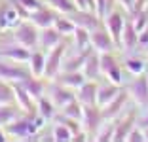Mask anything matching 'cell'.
Wrapping results in <instances>:
<instances>
[{"instance_id":"d4e9b609","label":"cell","mask_w":148,"mask_h":142,"mask_svg":"<svg viewBox=\"0 0 148 142\" xmlns=\"http://www.w3.org/2000/svg\"><path fill=\"white\" fill-rule=\"evenodd\" d=\"M31 68H32V74L36 78L44 74V70H46V59H44V55L40 51L31 53Z\"/></svg>"},{"instance_id":"7402d4cb","label":"cell","mask_w":148,"mask_h":142,"mask_svg":"<svg viewBox=\"0 0 148 142\" xmlns=\"http://www.w3.org/2000/svg\"><path fill=\"white\" fill-rule=\"evenodd\" d=\"M17 12L13 8H8V6H4V8H0V29H8V27H13L15 23H17Z\"/></svg>"},{"instance_id":"b9f144b4","label":"cell","mask_w":148,"mask_h":142,"mask_svg":"<svg viewBox=\"0 0 148 142\" xmlns=\"http://www.w3.org/2000/svg\"><path fill=\"white\" fill-rule=\"evenodd\" d=\"M139 125H140V129H146V127H148V114L139 119Z\"/></svg>"},{"instance_id":"7c38bea8","label":"cell","mask_w":148,"mask_h":142,"mask_svg":"<svg viewBox=\"0 0 148 142\" xmlns=\"http://www.w3.org/2000/svg\"><path fill=\"white\" fill-rule=\"evenodd\" d=\"M31 74L27 70L19 68V66H12V65H6V63H0V78H6V80H13V82H23Z\"/></svg>"},{"instance_id":"74e56055","label":"cell","mask_w":148,"mask_h":142,"mask_svg":"<svg viewBox=\"0 0 148 142\" xmlns=\"http://www.w3.org/2000/svg\"><path fill=\"white\" fill-rule=\"evenodd\" d=\"M125 140H139V142H143V140H146V138H144V133H143V131H139V129H135V127H133V129L129 131V134H127Z\"/></svg>"},{"instance_id":"4dcf8cb0","label":"cell","mask_w":148,"mask_h":142,"mask_svg":"<svg viewBox=\"0 0 148 142\" xmlns=\"http://www.w3.org/2000/svg\"><path fill=\"white\" fill-rule=\"evenodd\" d=\"M55 29L59 30L61 34H74L76 25H74L69 17H66V19H55Z\"/></svg>"},{"instance_id":"f6af8a7d","label":"cell","mask_w":148,"mask_h":142,"mask_svg":"<svg viewBox=\"0 0 148 142\" xmlns=\"http://www.w3.org/2000/svg\"><path fill=\"white\" fill-rule=\"evenodd\" d=\"M137 2H139V4H144V2H146V0H137Z\"/></svg>"},{"instance_id":"4fadbf2b","label":"cell","mask_w":148,"mask_h":142,"mask_svg":"<svg viewBox=\"0 0 148 142\" xmlns=\"http://www.w3.org/2000/svg\"><path fill=\"white\" fill-rule=\"evenodd\" d=\"M0 55L6 57V59H13V61H31V53H29V47L25 46H8L0 49Z\"/></svg>"},{"instance_id":"9c48e42d","label":"cell","mask_w":148,"mask_h":142,"mask_svg":"<svg viewBox=\"0 0 148 142\" xmlns=\"http://www.w3.org/2000/svg\"><path fill=\"white\" fill-rule=\"evenodd\" d=\"M123 27H125V21L123 17L120 15L118 12L110 13L108 15V29H110V34H112V40L114 44H122V34H123Z\"/></svg>"},{"instance_id":"f1b7e54d","label":"cell","mask_w":148,"mask_h":142,"mask_svg":"<svg viewBox=\"0 0 148 142\" xmlns=\"http://www.w3.org/2000/svg\"><path fill=\"white\" fill-rule=\"evenodd\" d=\"M133 27H135L137 32H140V30H144L148 27V13L144 12V10H137L135 12V17H133Z\"/></svg>"},{"instance_id":"6da1fadb","label":"cell","mask_w":148,"mask_h":142,"mask_svg":"<svg viewBox=\"0 0 148 142\" xmlns=\"http://www.w3.org/2000/svg\"><path fill=\"white\" fill-rule=\"evenodd\" d=\"M101 61V70L105 72V76L108 78L112 83H120L122 82V72H120V66H118L116 59L110 55V51H103V55L99 57Z\"/></svg>"},{"instance_id":"8fae6325","label":"cell","mask_w":148,"mask_h":142,"mask_svg":"<svg viewBox=\"0 0 148 142\" xmlns=\"http://www.w3.org/2000/svg\"><path fill=\"white\" fill-rule=\"evenodd\" d=\"M57 82L63 83L66 87H80L86 82V74L78 72V70H65L63 74H57Z\"/></svg>"},{"instance_id":"1f68e13d","label":"cell","mask_w":148,"mask_h":142,"mask_svg":"<svg viewBox=\"0 0 148 142\" xmlns=\"http://www.w3.org/2000/svg\"><path fill=\"white\" fill-rule=\"evenodd\" d=\"M15 117V110L8 104H0V125H6Z\"/></svg>"},{"instance_id":"44dd1931","label":"cell","mask_w":148,"mask_h":142,"mask_svg":"<svg viewBox=\"0 0 148 142\" xmlns=\"http://www.w3.org/2000/svg\"><path fill=\"white\" fill-rule=\"evenodd\" d=\"M40 38H42L40 42H42L44 47H55L57 44L61 42V32H59L57 29H49V27H46Z\"/></svg>"},{"instance_id":"30bf717a","label":"cell","mask_w":148,"mask_h":142,"mask_svg":"<svg viewBox=\"0 0 148 142\" xmlns=\"http://www.w3.org/2000/svg\"><path fill=\"white\" fill-rule=\"evenodd\" d=\"M55 13L51 12V10L44 8V6H40L38 10H34V13L31 15V21L34 23V25L42 27V29H46V27H51L53 23H55Z\"/></svg>"},{"instance_id":"d590c367","label":"cell","mask_w":148,"mask_h":142,"mask_svg":"<svg viewBox=\"0 0 148 142\" xmlns=\"http://www.w3.org/2000/svg\"><path fill=\"white\" fill-rule=\"evenodd\" d=\"M108 0H95V12H97V15L99 17H105V12H106V8H108Z\"/></svg>"},{"instance_id":"e575fe53","label":"cell","mask_w":148,"mask_h":142,"mask_svg":"<svg viewBox=\"0 0 148 142\" xmlns=\"http://www.w3.org/2000/svg\"><path fill=\"white\" fill-rule=\"evenodd\" d=\"M13 99V89L10 85H6L4 82H0V104H6Z\"/></svg>"},{"instance_id":"ffe728a7","label":"cell","mask_w":148,"mask_h":142,"mask_svg":"<svg viewBox=\"0 0 148 142\" xmlns=\"http://www.w3.org/2000/svg\"><path fill=\"white\" fill-rule=\"evenodd\" d=\"M133 123H135V116L131 114L129 117H125L123 121H120V123L116 125V129H114V138L112 140H125L127 134H129V131L133 129Z\"/></svg>"},{"instance_id":"7a4b0ae2","label":"cell","mask_w":148,"mask_h":142,"mask_svg":"<svg viewBox=\"0 0 148 142\" xmlns=\"http://www.w3.org/2000/svg\"><path fill=\"white\" fill-rule=\"evenodd\" d=\"M8 133L13 134V137H19V138H25V140H29V138H32V134L38 133V127L34 125V121L32 119H19L15 121V123H12L8 127Z\"/></svg>"},{"instance_id":"f35d334b","label":"cell","mask_w":148,"mask_h":142,"mask_svg":"<svg viewBox=\"0 0 148 142\" xmlns=\"http://www.w3.org/2000/svg\"><path fill=\"white\" fill-rule=\"evenodd\" d=\"M114 125H110V127H106V133H103V134H99L97 137V140H112L114 138Z\"/></svg>"},{"instance_id":"83f0119b","label":"cell","mask_w":148,"mask_h":142,"mask_svg":"<svg viewBox=\"0 0 148 142\" xmlns=\"http://www.w3.org/2000/svg\"><path fill=\"white\" fill-rule=\"evenodd\" d=\"M53 138L55 140H61V142H66V140H72V131H70L69 125H55V129H53Z\"/></svg>"},{"instance_id":"ab89813d","label":"cell","mask_w":148,"mask_h":142,"mask_svg":"<svg viewBox=\"0 0 148 142\" xmlns=\"http://www.w3.org/2000/svg\"><path fill=\"white\" fill-rule=\"evenodd\" d=\"M139 46L148 47V27H146L144 30H140V32H139Z\"/></svg>"},{"instance_id":"60d3db41","label":"cell","mask_w":148,"mask_h":142,"mask_svg":"<svg viewBox=\"0 0 148 142\" xmlns=\"http://www.w3.org/2000/svg\"><path fill=\"white\" fill-rule=\"evenodd\" d=\"M120 2H122L127 10H131V12H133V8H135V4H137V0H120Z\"/></svg>"},{"instance_id":"bcb514c9","label":"cell","mask_w":148,"mask_h":142,"mask_svg":"<svg viewBox=\"0 0 148 142\" xmlns=\"http://www.w3.org/2000/svg\"><path fill=\"white\" fill-rule=\"evenodd\" d=\"M146 78H148V72H146Z\"/></svg>"},{"instance_id":"ee69618b","label":"cell","mask_w":148,"mask_h":142,"mask_svg":"<svg viewBox=\"0 0 148 142\" xmlns=\"http://www.w3.org/2000/svg\"><path fill=\"white\" fill-rule=\"evenodd\" d=\"M2 140H6V137L2 134V131H0V142H2Z\"/></svg>"},{"instance_id":"484cf974","label":"cell","mask_w":148,"mask_h":142,"mask_svg":"<svg viewBox=\"0 0 148 142\" xmlns=\"http://www.w3.org/2000/svg\"><path fill=\"white\" fill-rule=\"evenodd\" d=\"M38 114L44 117V119H51L55 116V106L49 99H42L38 97Z\"/></svg>"},{"instance_id":"cb8c5ba5","label":"cell","mask_w":148,"mask_h":142,"mask_svg":"<svg viewBox=\"0 0 148 142\" xmlns=\"http://www.w3.org/2000/svg\"><path fill=\"white\" fill-rule=\"evenodd\" d=\"M21 85L25 87L29 93H31V97H36V99H38V97H42L44 85H42V82H40V80H36V78H31V76H29L27 80H23V82H21Z\"/></svg>"},{"instance_id":"2e32d148","label":"cell","mask_w":148,"mask_h":142,"mask_svg":"<svg viewBox=\"0 0 148 142\" xmlns=\"http://www.w3.org/2000/svg\"><path fill=\"white\" fill-rule=\"evenodd\" d=\"M91 40H93V46L97 47V49H101V51H112L114 49V40L110 38L106 32H103V30H95L91 34Z\"/></svg>"},{"instance_id":"7bdbcfd3","label":"cell","mask_w":148,"mask_h":142,"mask_svg":"<svg viewBox=\"0 0 148 142\" xmlns=\"http://www.w3.org/2000/svg\"><path fill=\"white\" fill-rule=\"evenodd\" d=\"M143 131H144V138L148 140V127H146V129H143Z\"/></svg>"},{"instance_id":"8992f818","label":"cell","mask_w":148,"mask_h":142,"mask_svg":"<svg viewBox=\"0 0 148 142\" xmlns=\"http://www.w3.org/2000/svg\"><path fill=\"white\" fill-rule=\"evenodd\" d=\"M69 19L76 27H84V29H87V30H95L97 25H99V19H97L93 13L86 12V10H74V12H70Z\"/></svg>"},{"instance_id":"d6986e66","label":"cell","mask_w":148,"mask_h":142,"mask_svg":"<svg viewBox=\"0 0 148 142\" xmlns=\"http://www.w3.org/2000/svg\"><path fill=\"white\" fill-rule=\"evenodd\" d=\"M122 44L127 47V49H133V47L139 44V32L135 30V27H133V23H131V21H127L125 27H123Z\"/></svg>"},{"instance_id":"277c9868","label":"cell","mask_w":148,"mask_h":142,"mask_svg":"<svg viewBox=\"0 0 148 142\" xmlns=\"http://www.w3.org/2000/svg\"><path fill=\"white\" fill-rule=\"evenodd\" d=\"M15 40L25 47H34L38 44V32L32 25L29 23H21L15 30Z\"/></svg>"},{"instance_id":"ba28073f","label":"cell","mask_w":148,"mask_h":142,"mask_svg":"<svg viewBox=\"0 0 148 142\" xmlns=\"http://www.w3.org/2000/svg\"><path fill=\"white\" fill-rule=\"evenodd\" d=\"M120 85L118 83H105V85H99L97 87V104L101 106H106L112 99H116L118 95H120Z\"/></svg>"},{"instance_id":"3957f363","label":"cell","mask_w":148,"mask_h":142,"mask_svg":"<svg viewBox=\"0 0 148 142\" xmlns=\"http://www.w3.org/2000/svg\"><path fill=\"white\" fill-rule=\"evenodd\" d=\"M63 55H65V44L59 42V46L53 47V51L49 53V57L46 59V70H44V76L46 78H55L57 76Z\"/></svg>"},{"instance_id":"5bb4252c","label":"cell","mask_w":148,"mask_h":142,"mask_svg":"<svg viewBox=\"0 0 148 142\" xmlns=\"http://www.w3.org/2000/svg\"><path fill=\"white\" fill-rule=\"evenodd\" d=\"M97 83L93 82H84L80 85V100H82L86 106H95L97 104Z\"/></svg>"},{"instance_id":"603a6c76","label":"cell","mask_w":148,"mask_h":142,"mask_svg":"<svg viewBox=\"0 0 148 142\" xmlns=\"http://www.w3.org/2000/svg\"><path fill=\"white\" fill-rule=\"evenodd\" d=\"M63 116L65 117H70V119H82L84 117V108L80 106V102H76V100H70V102H66L65 106H63Z\"/></svg>"},{"instance_id":"e0dca14e","label":"cell","mask_w":148,"mask_h":142,"mask_svg":"<svg viewBox=\"0 0 148 142\" xmlns=\"http://www.w3.org/2000/svg\"><path fill=\"white\" fill-rule=\"evenodd\" d=\"M74 97H72V93L69 91V87L66 85H51V100H55V104H59V106H65L66 102H70Z\"/></svg>"},{"instance_id":"8d00e7d4","label":"cell","mask_w":148,"mask_h":142,"mask_svg":"<svg viewBox=\"0 0 148 142\" xmlns=\"http://www.w3.org/2000/svg\"><path fill=\"white\" fill-rule=\"evenodd\" d=\"M19 6H21L23 10H38L40 8V2L38 0H17Z\"/></svg>"},{"instance_id":"836d02e7","label":"cell","mask_w":148,"mask_h":142,"mask_svg":"<svg viewBox=\"0 0 148 142\" xmlns=\"http://www.w3.org/2000/svg\"><path fill=\"white\" fill-rule=\"evenodd\" d=\"M49 4H51L53 8H57V10H61V12H65V13H70V12H74V10H76L70 0H49Z\"/></svg>"},{"instance_id":"d6a6232c","label":"cell","mask_w":148,"mask_h":142,"mask_svg":"<svg viewBox=\"0 0 148 142\" xmlns=\"http://www.w3.org/2000/svg\"><path fill=\"white\" fill-rule=\"evenodd\" d=\"M125 66L131 74H143V70H144V63L140 59H133V57L125 61Z\"/></svg>"},{"instance_id":"5b68a950","label":"cell","mask_w":148,"mask_h":142,"mask_svg":"<svg viewBox=\"0 0 148 142\" xmlns=\"http://www.w3.org/2000/svg\"><path fill=\"white\" fill-rule=\"evenodd\" d=\"M127 99H129V93H127L125 89H122L116 99H112L108 104H106V106H103V110H101V116H103V119H112V117H116L118 114H120V110L125 106Z\"/></svg>"},{"instance_id":"4316f807","label":"cell","mask_w":148,"mask_h":142,"mask_svg":"<svg viewBox=\"0 0 148 142\" xmlns=\"http://www.w3.org/2000/svg\"><path fill=\"white\" fill-rule=\"evenodd\" d=\"M13 95L19 99V102H21L23 108H32V102H31V93L25 89V87L21 85V83H17V85H13Z\"/></svg>"},{"instance_id":"ac0fdd59","label":"cell","mask_w":148,"mask_h":142,"mask_svg":"<svg viewBox=\"0 0 148 142\" xmlns=\"http://www.w3.org/2000/svg\"><path fill=\"white\" fill-rule=\"evenodd\" d=\"M84 70H86V78L87 80H95L97 76H99V70H101V61H99V55H95V53H89V57L86 59V63H84Z\"/></svg>"},{"instance_id":"9a60e30c","label":"cell","mask_w":148,"mask_h":142,"mask_svg":"<svg viewBox=\"0 0 148 142\" xmlns=\"http://www.w3.org/2000/svg\"><path fill=\"white\" fill-rule=\"evenodd\" d=\"M84 119L87 125V133H95L99 129V123L103 121V116L95 106H86L84 108Z\"/></svg>"},{"instance_id":"f546056e","label":"cell","mask_w":148,"mask_h":142,"mask_svg":"<svg viewBox=\"0 0 148 142\" xmlns=\"http://www.w3.org/2000/svg\"><path fill=\"white\" fill-rule=\"evenodd\" d=\"M74 34H76V44H78L80 49H86L87 44H89V30L84 29V27H76L74 29Z\"/></svg>"},{"instance_id":"52a82bcc","label":"cell","mask_w":148,"mask_h":142,"mask_svg":"<svg viewBox=\"0 0 148 142\" xmlns=\"http://www.w3.org/2000/svg\"><path fill=\"white\" fill-rule=\"evenodd\" d=\"M127 93L133 95L139 104H148V78H146V74H140L135 82H131Z\"/></svg>"}]
</instances>
